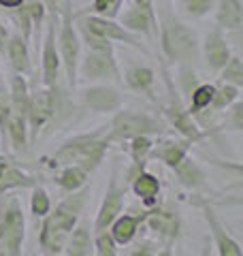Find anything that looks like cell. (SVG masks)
<instances>
[{
  "mask_svg": "<svg viewBox=\"0 0 243 256\" xmlns=\"http://www.w3.org/2000/svg\"><path fill=\"white\" fill-rule=\"evenodd\" d=\"M86 196H88V190L66 198L64 203L56 207V212L52 216L45 218L43 228H40V246L50 254H58L64 248L70 230L75 228V224H77L79 212L86 203Z\"/></svg>",
  "mask_w": 243,
  "mask_h": 256,
  "instance_id": "obj_1",
  "label": "cell"
},
{
  "mask_svg": "<svg viewBox=\"0 0 243 256\" xmlns=\"http://www.w3.org/2000/svg\"><path fill=\"white\" fill-rule=\"evenodd\" d=\"M109 139L104 137L100 139L98 132L92 134H81V137H75L66 141L64 146L54 154V164H77L81 166L86 173L94 171L96 166L102 162V156L107 152Z\"/></svg>",
  "mask_w": 243,
  "mask_h": 256,
  "instance_id": "obj_2",
  "label": "cell"
},
{
  "mask_svg": "<svg viewBox=\"0 0 243 256\" xmlns=\"http://www.w3.org/2000/svg\"><path fill=\"white\" fill-rule=\"evenodd\" d=\"M162 52L171 62H188L198 52V41L194 30L175 18H164L160 26Z\"/></svg>",
  "mask_w": 243,
  "mask_h": 256,
  "instance_id": "obj_3",
  "label": "cell"
},
{
  "mask_svg": "<svg viewBox=\"0 0 243 256\" xmlns=\"http://www.w3.org/2000/svg\"><path fill=\"white\" fill-rule=\"evenodd\" d=\"M60 30H58V54H60V62L64 64V70H66V79L68 86L75 88L77 86V66H79V32L75 28V22H72V11H70V0L64 2V9L60 11Z\"/></svg>",
  "mask_w": 243,
  "mask_h": 256,
  "instance_id": "obj_4",
  "label": "cell"
},
{
  "mask_svg": "<svg viewBox=\"0 0 243 256\" xmlns=\"http://www.w3.org/2000/svg\"><path fill=\"white\" fill-rule=\"evenodd\" d=\"M24 220L22 205L11 198L9 205L0 212V250L6 256H22V244H24Z\"/></svg>",
  "mask_w": 243,
  "mask_h": 256,
  "instance_id": "obj_5",
  "label": "cell"
},
{
  "mask_svg": "<svg viewBox=\"0 0 243 256\" xmlns=\"http://www.w3.org/2000/svg\"><path fill=\"white\" fill-rule=\"evenodd\" d=\"M160 124L158 120H154L148 114L141 111H120L116 118L111 120V132H109V141L111 139H134V137H150V134H160Z\"/></svg>",
  "mask_w": 243,
  "mask_h": 256,
  "instance_id": "obj_6",
  "label": "cell"
},
{
  "mask_svg": "<svg viewBox=\"0 0 243 256\" xmlns=\"http://www.w3.org/2000/svg\"><path fill=\"white\" fill-rule=\"evenodd\" d=\"M86 79H118V62L113 58V52H94L88 50L86 58L79 60L77 66V77Z\"/></svg>",
  "mask_w": 243,
  "mask_h": 256,
  "instance_id": "obj_7",
  "label": "cell"
},
{
  "mask_svg": "<svg viewBox=\"0 0 243 256\" xmlns=\"http://www.w3.org/2000/svg\"><path fill=\"white\" fill-rule=\"evenodd\" d=\"M79 24H84L88 30H92L94 34L107 38V41H120V43L132 45V47H136V50L145 52V47L139 41V36L124 30L116 20H107V18H100V15H90V18H81Z\"/></svg>",
  "mask_w": 243,
  "mask_h": 256,
  "instance_id": "obj_8",
  "label": "cell"
},
{
  "mask_svg": "<svg viewBox=\"0 0 243 256\" xmlns=\"http://www.w3.org/2000/svg\"><path fill=\"white\" fill-rule=\"evenodd\" d=\"M60 24V15H52L50 26H47L43 38V82L47 88H56L60 77V54L58 43H56V28Z\"/></svg>",
  "mask_w": 243,
  "mask_h": 256,
  "instance_id": "obj_9",
  "label": "cell"
},
{
  "mask_svg": "<svg viewBox=\"0 0 243 256\" xmlns=\"http://www.w3.org/2000/svg\"><path fill=\"white\" fill-rule=\"evenodd\" d=\"M56 114V94L54 88H40L28 100V114L26 122H30L32 130L38 132L40 126H45Z\"/></svg>",
  "mask_w": 243,
  "mask_h": 256,
  "instance_id": "obj_10",
  "label": "cell"
},
{
  "mask_svg": "<svg viewBox=\"0 0 243 256\" xmlns=\"http://www.w3.org/2000/svg\"><path fill=\"white\" fill-rule=\"evenodd\" d=\"M116 180L118 178H116V173H113L111 180H109V190H107V194H104V201H102L100 210H98V216H96V222H94V230H96V233L109 230L113 220H116L118 216L122 214V205H124L126 190L120 188Z\"/></svg>",
  "mask_w": 243,
  "mask_h": 256,
  "instance_id": "obj_11",
  "label": "cell"
},
{
  "mask_svg": "<svg viewBox=\"0 0 243 256\" xmlns=\"http://www.w3.org/2000/svg\"><path fill=\"white\" fill-rule=\"evenodd\" d=\"M196 205L202 210V216H205V220L209 224V230H212V235L216 239V248H218V252H220V256H243L239 244L228 235V230H226L224 224L218 220V216H216V212L212 210V207H209L207 203H202V201H196Z\"/></svg>",
  "mask_w": 243,
  "mask_h": 256,
  "instance_id": "obj_12",
  "label": "cell"
},
{
  "mask_svg": "<svg viewBox=\"0 0 243 256\" xmlns=\"http://www.w3.org/2000/svg\"><path fill=\"white\" fill-rule=\"evenodd\" d=\"M84 105L96 114H109L120 109L122 94L113 86H90L84 90Z\"/></svg>",
  "mask_w": 243,
  "mask_h": 256,
  "instance_id": "obj_13",
  "label": "cell"
},
{
  "mask_svg": "<svg viewBox=\"0 0 243 256\" xmlns=\"http://www.w3.org/2000/svg\"><path fill=\"white\" fill-rule=\"evenodd\" d=\"M164 114L168 118V122H171L188 141H198L202 137V132L198 130V126L192 122L190 111H186L182 107V102L175 96V92H171V102H168V107L164 109Z\"/></svg>",
  "mask_w": 243,
  "mask_h": 256,
  "instance_id": "obj_14",
  "label": "cell"
},
{
  "mask_svg": "<svg viewBox=\"0 0 243 256\" xmlns=\"http://www.w3.org/2000/svg\"><path fill=\"white\" fill-rule=\"evenodd\" d=\"M120 26L132 32V34H145L150 36L152 32H158V18L156 15H152L148 11H143L141 6H132V9H128L124 15L120 18Z\"/></svg>",
  "mask_w": 243,
  "mask_h": 256,
  "instance_id": "obj_15",
  "label": "cell"
},
{
  "mask_svg": "<svg viewBox=\"0 0 243 256\" xmlns=\"http://www.w3.org/2000/svg\"><path fill=\"white\" fill-rule=\"evenodd\" d=\"M202 52H205V60L214 70H222V66L230 60V47L222 36V30L216 28L207 34L205 43H202Z\"/></svg>",
  "mask_w": 243,
  "mask_h": 256,
  "instance_id": "obj_16",
  "label": "cell"
},
{
  "mask_svg": "<svg viewBox=\"0 0 243 256\" xmlns=\"http://www.w3.org/2000/svg\"><path fill=\"white\" fill-rule=\"evenodd\" d=\"M150 226L156 230L160 237H164L166 242H173L177 237V230H180V216L177 212H162V210H156V212H150L145 216Z\"/></svg>",
  "mask_w": 243,
  "mask_h": 256,
  "instance_id": "obj_17",
  "label": "cell"
},
{
  "mask_svg": "<svg viewBox=\"0 0 243 256\" xmlns=\"http://www.w3.org/2000/svg\"><path fill=\"white\" fill-rule=\"evenodd\" d=\"M216 22L224 30H239L243 24V6L241 0H218Z\"/></svg>",
  "mask_w": 243,
  "mask_h": 256,
  "instance_id": "obj_18",
  "label": "cell"
},
{
  "mask_svg": "<svg viewBox=\"0 0 243 256\" xmlns=\"http://www.w3.org/2000/svg\"><path fill=\"white\" fill-rule=\"evenodd\" d=\"M132 192L141 198L145 205H154L158 201V192H160V182L156 175L139 171L132 175Z\"/></svg>",
  "mask_w": 243,
  "mask_h": 256,
  "instance_id": "obj_19",
  "label": "cell"
},
{
  "mask_svg": "<svg viewBox=\"0 0 243 256\" xmlns=\"http://www.w3.org/2000/svg\"><path fill=\"white\" fill-rule=\"evenodd\" d=\"M145 220V216H118L111 224V237L116 244H130L132 237L139 230V224Z\"/></svg>",
  "mask_w": 243,
  "mask_h": 256,
  "instance_id": "obj_20",
  "label": "cell"
},
{
  "mask_svg": "<svg viewBox=\"0 0 243 256\" xmlns=\"http://www.w3.org/2000/svg\"><path fill=\"white\" fill-rule=\"evenodd\" d=\"M32 186H34V180L30 175L15 169L13 164H9L0 156V192H6L11 188H32Z\"/></svg>",
  "mask_w": 243,
  "mask_h": 256,
  "instance_id": "obj_21",
  "label": "cell"
},
{
  "mask_svg": "<svg viewBox=\"0 0 243 256\" xmlns=\"http://www.w3.org/2000/svg\"><path fill=\"white\" fill-rule=\"evenodd\" d=\"M6 52H9V60H11V66L18 75H24L30 70V54H28V45H26V38L20 36V34H13L6 43Z\"/></svg>",
  "mask_w": 243,
  "mask_h": 256,
  "instance_id": "obj_22",
  "label": "cell"
},
{
  "mask_svg": "<svg viewBox=\"0 0 243 256\" xmlns=\"http://www.w3.org/2000/svg\"><path fill=\"white\" fill-rule=\"evenodd\" d=\"M175 173H177V178H180V182L188 188H198L205 184V173H202V169L196 164V160L190 156H186L182 162L175 166Z\"/></svg>",
  "mask_w": 243,
  "mask_h": 256,
  "instance_id": "obj_23",
  "label": "cell"
},
{
  "mask_svg": "<svg viewBox=\"0 0 243 256\" xmlns=\"http://www.w3.org/2000/svg\"><path fill=\"white\" fill-rule=\"evenodd\" d=\"M66 256H88L90 254V230L86 224L75 226L66 239Z\"/></svg>",
  "mask_w": 243,
  "mask_h": 256,
  "instance_id": "obj_24",
  "label": "cell"
},
{
  "mask_svg": "<svg viewBox=\"0 0 243 256\" xmlns=\"http://www.w3.org/2000/svg\"><path fill=\"white\" fill-rule=\"evenodd\" d=\"M11 107H13V114H20L26 118L28 114V100H30V94H28V86L24 82V77L15 73L11 79Z\"/></svg>",
  "mask_w": 243,
  "mask_h": 256,
  "instance_id": "obj_25",
  "label": "cell"
},
{
  "mask_svg": "<svg viewBox=\"0 0 243 256\" xmlns=\"http://www.w3.org/2000/svg\"><path fill=\"white\" fill-rule=\"evenodd\" d=\"M156 156L166 166L175 169V166L188 156V146H186V143H180V141H166V143H162V146H158Z\"/></svg>",
  "mask_w": 243,
  "mask_h": 256,
  "instance_id": "obj_26",
  "label": "cell"
},
{
  "mask_svg": "<svg viewBox=\"0 0 243 256\" xmlns=\"http://www.w3.org/2000/svg\"><path fill=\"white\" fill-rule=\"evenodd\" d=\"M26 118L20 116V114H11L9 118V124H6V132L13 141V148L18 152L26 150V139H28V128H26Z\"/></svg>",
  "mask_w": 243,
  "mask_h": 256,
  "instance_id": "obj_27",
  "label": "cell"
},
{
  "mask_svg": "<svg viewBox=\"0 0 243 256\" xmlns=\"http://www.w3.org/2000/svg\"><path fill=\"white\" fill-rule=\"evenodd\" d=\"M86 180H88V173L81 169V166H77V164H68L66 169L58 175L60 188L66 190V192H77L86 184Z\"/></svg>",
  "mask_w": 243,
  "mask_h": 256,
  "instance_id": "obj_28",
  "label": "cell"
},
{
  "mask_svg": "<svg viewBox=\"0 0 243 256\" xmlns=\"http://www.w3.org/2000/svg\"><path fill=\"white\" fill-rule=\"evenodd\" d=\"M154 70L148 66H134L126 73V84L132 88V90H139V92H150V88L154 84Z\"/></svg>",
  "mask_w": 243,
  "mask_h": 256,
  "instance_id": "obj_29",
  "label": "cell"
},
{
  "mask_svg": "<svg viewBox=\"0 0 243 256\" xmlns=\"http://www.w3.org/2000/svg\"><path fill=\"white\" fill-rule=\"evenodd\" d=\"M214 92H216V88L209 86V84H202V86L194 88V90L190 92L192 94V102H190V111H192V114H198V111L207 109L209 105H212Z\"/></svg>",
  "mask_w": 243,
  "mask_h": 256,
  "instance_id": "obj_30",
  "label": "cell"
},
{
  "mask_svg": "<svg viewBox=\"0 0 243 256\" xmlns=\"http://www.w3.org/2000/svg\"><path fill=\"white\" fill-rule=\"evenodd\" d=\"M237 98H239V88L237 86H230V84H222V88H216L212 105L218 111H222L226 107H230L232 102H237Z\"/></svg>",
  "mask_w": 243,
  "mask_h": 256,
  "instance_id": "obj_31",
  "label": "cell"
},
{
  "mask_svg": "<svg viewBox=\"0 0 243 256\" xmlns=\"http://www.w3.org/2000/svg\"><path fill=\"white\" fill-rule=\"evenodd\" d=\"M222 82L230 86H243V62L237 56H230V60L222 66Z\"/></svg>",
  "mask_w": 243,
  "mask_h": 256,
  "instance_id": "obj_32",
  "label": "cell"
},
{
  "mask_svg": "<svg viewBox=\"0 0 243 256\" xmlns=\"http://www.w3.org/2000/svg\"><path fill=\"white\" fill-rule=\"evenodd\" d=\"M132 146H130V156H132V162H134V169H141L145 164V160H148V154L154 150V143L150 137H134L130 139Z\"/></svg>",
  "mask_w": 243,
  "mask_h": 256,
  "instance_id": "obj_33",
  "label": "cell"
},
{
  "mask_svg": "<svg viewBox=\"0 0 243 256\" xmlns=\"http://www.w3.org/2000/svg\"><path fill=\"white\" fill-rule=\"evenodd\" d=\"M182 11L192 20L205 18V15L214 9V0H180Z\"/></svg>",
  "mask_w": 243,
  "mask_h": 256,
  "instance_id": "obj_34",
  "label": "cell"
},
{
  "mask_svg": "<svg viewBox=\"0 0 243 256\" xmlns=\"http://www.w3.org/2000/svg\"><path fill=\"white\" fill-rule=\"evenodd\" d=\"M79 34H81V38L86 41L88 50H94V52H113V45L107 41V38L94 34V32L88 30L84 24H79Z\"/></svg>",
  "mask_w": 243,
  "mask_h": 256,
  "instance_id": "obj_35",
  "label": "cell"
},
{
  "mask_svg": "<svg viewBox=\"0 0 243 256\" xmlns=\"http://www.w3.org/2000/svg\"><path fill=\"white\" fill-rule=\"evenodd\" d=\"M122 4H124V0H94V2H92V11L98 13L100 18L116 20L120 15Z\"/></svg>",
  "mask_w": 243,
  "mask_h": 256,
  "instance_id": "obj_36",
  "label": "cell"
},
{
  "mask_svg": "<svg viewBox=\"0 0 243 256\" xmlns=\"http://www.w3.org/2000/svg\"><path fill=\"white\" fill-rule=\"evenodd\" d=\"M13 114V107H11V96L4 92V86L0 84V134L4 139V132H6V124H9V118Z\"/></svg>",
  "mask_w": 243,
  "mask_h": 256,
  "instance_id": "obj_37",
  "label": "cell"
},
{
  "mask_svg": "<svg viewBox=\"0 0 243 256\" xmlns=\"http://www.w3.org/2000/svg\"><path fill=\"white\" fill-rule=\"evenodd\" d=\"M30 207H32V214H34V216H47V214H50L52 203H50V196H47V192L43 188H34V192H32Z\"/></svg>",
  "mask_w": 243,
  "mask_h": 256,
  "instance_id": "obj_38",
  "label": "cell"
},
{
  "mask_svg": "<svg viewBox=\"0 0 243 256\" xmlns=\"http://www.w3.org/2000/svg\"><path fill=\"white\" fill-rule=\"evenodd\" d=\"M96 254L98 256H118L116 250V242L109 230H102V233H96Z\"/></svg>",
  "mask_w": 243,
  "mask_h": 256,
  "instance_id": "obj_39",
  "label": "cell"
},
{
  "mask_svg": "<svg viewBox=\"0 0 243 256\" xmlns=\"http://www.w3.org/2000/svg\"><path fill=\"white\" fill-rule=\"evenodd\" d=\"M232 126H234V130H241L243 128V105L241 102H237L232 109Z\"/></svg>",
  "mask_w": 243,
  "mask_h": 256,
  "instance_id": "obj_40",
  "label": "cell"
},
{
  "mask_svg": "<svg viewBox=\"0 0 243 256\" xmlns=\"http://www.w3.org/2000/svg\"><path fill=\"white\" fill-rule=\"evenodd\" d=\"M60 2L62 0H43L45 9L52 11V15H60ZM64 2H66V0H64Z\"/></svg>",
  "mask_w": 243,
  "mask_h": 256,
  "instance_id": "obj_41",
  "label": "cell"
},
{
  "mask_svg": "<svg viewBox=\"0 0 243 256\" xmlns=\"http://www.w3.org/2000/svg\"><path fill=\"white\" fill-rule=\"evenodd\" d=\"M132 256H154V250H152L150 244H143V246H139V248H136V250L132 252Z\"/></svg>",
  "mask_w": 243,
  "mask_h": 256,
  "instance_id": "obj_42",
  "label": "cell"
},
{
  "mask_svg": "<svg viewBox=\"0 0 243 256\" xmlns=\"http://www.w3.org/2000/svg\"><path fill=\"white\" fill-rule=\"evenodd\" d=\"M24 4V0H0V6L2 9H20V6Z\"/></svg>",
  "mask_w": 243,
  "mask_h": 256,
  "instance_id": "obj_43",
  "label": "cell"
},
{
  "mask_svg": "<svg viewBox=\"0 0 243 256\" xmlns=\"http://www.w3.org/2000/svg\"><path fill=\"white\" fill-rule=\"evenodd\" d=\"M134 4H136V6H141L143 11H148V13H152V15H156V13H154V0H134Z\"/></svg>",
  "mask_w": 243,
  "mask_h": 256,
  "instance_id": "obj_44",
  "label": "cell"
},
{
  "mask_svg": "<svg viewBox=\"0 0 243 256\" xmlns=\"http://www.w3.org/2000/svg\"><path fill=\"white\" fill-rule=\"evenodd\" d=\"M6 38H9V34H6V28L0 24V47H2L6 43Z\"/></svg>",
  "mask_w": 243,
  "mask_h": 256,
  "instance_id": "obj_45",
  "label": "cell"
},
{
  "mask_svg": "<svg viewBox=\"0 0 243 256\" xmlns=\"http://www.w3.org/2000/svg\"><path fill=\"white\" fill-rule=\"evenodd\" d=\"M158 256H171V250H168V248H166V250H162Z\"/></svg>",
  "mask_w": 243,
  "mask_h": 256,
  "instance_id": "obj_46",
  "label": "cell"
},
{
  "mask_svg": "<svg viewBox=\"0 0 243 256\" xmlns=\"http://www.w3.org/2000/svg\"><path fill=\"white\" fill-rule=\"evenodd\" d=\"M0 256H6V254H4V252H2V250H0Z\"/></svg>",
  "mask_w": 243,
  "mask_h": 256,
  "instance_id": "obj_47",
  "label": "cell"
}]
</instances>
